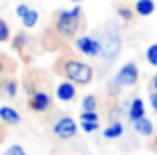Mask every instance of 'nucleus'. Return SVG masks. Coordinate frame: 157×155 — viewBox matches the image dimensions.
Listing matches in <instances>:
<instances>
[{
  "label": "nucleus",
  "instance_id": "1",
  "mask_svg": "<svg viewBox=\"0 0 157 155\" xmlns=\"http://www.w3.org/2000/svg\"><path fill=\"white\" fill-rule=\"evenodd\" d=\"M99 41L103 45V55L101 59L107 64H111L113 60L119 56L121 46H123V38H121V30L115 22H107L105 26L99 30Z\"/></svg>",
  "mask_w": 157,
  "mask_h": 155
},
{
  "label": "nucleus",
  "instance_id": "4",
  "mask_svg": "<svg viewBox=\"0 0 157 155\" xmlns=\"http://www.w3.org/2000/svg\"><path fill=\"white\" fill-rule=\"evenodd\" d=\"M137 81H139L137 64L135 63H125L123 67L113 75L111 81H109V93L115 95V93H119L123 87H133V85H137Z\"/></svg>",
  "mask_w": 157,
  "mask_h": 155
},
{
  "label": "nucleus",
  "instance_id": "2",
  "mask_svg": "<svg viewBox=\"0 0 157 155\" xmlns=\"http://www.w3.org/2000/svg\"><path fill=\"white\" fill-rule=\"evenodd\" d=\"M83 22V10L81 6H73L71 10H59L55 18V30L63 38H75V34Z\"/></svg>",
  "mask_w": 157,
  "mask_h": 155
},
{
  "label": "nucleus",
  "instance_id": "18",
  "mask_svg": "<svg viewBox=\"0 0 157 155\" xmlns=\"http://www.w3.org/2000/svg\"><path fill=\"white\" fill-rule=\"evenodd\" d=\"M81 129L85 133H95L99 131V121H81Z\"/></svg>",
  "mask_w": 157,
  "mask_h": 155
},
{
  "label": "nucleus",
  "instance_id": "20",
  "mask_svg": "<svg viewBox=\"0 0 157 155\" xmlns=\"http://www.w3.org/2000/svg\"><path fill=\"white\" fill-rule=\"evenodd\" d=\"M78 119L81 121H99V113L97 111H81Z\"/></svg>",
  "mask_w": 157,
  "mask_h": 155
},
{
  "label": "nucleus",
  "instance_id": "21",
  "mask_svg": "<svg viewBox=\"0 0 157 155\" xmlns=\"http://www.w3.org/2000/svg\"><path fill=\"white\" fill-rule=\"evenodd\" d=\"M2 155H26V151H24L22 145H16V143H14V145H10Z\"/></svg>",
  "mask_w": 157,
  "mask_h": 155
},
{
  "label": "nucleus",
  "instance_id": "25",
  "mask_svg": "<svg viewBox=\"0 0 157 155\" xmlns=\"http://www.w3.org/2000/svg\"><path fill=\"white\" fill-rule=\"evenodd\" d=\"M153 89H155V91H157V73L153 75Z\"/></svg>",
  "mask_w": 157,
  "mask_h": 155
},
{
  "label": "nucleus",
  "instance_id": "11",
  "mask_svg": "<svg viewBox=\"0 0 157 155\" xmlns=\"http://www.w3.org/2000/svg\"><path fill=\"white\" fill-rule=\"evenodd\" d=\"M135 14L137 16H143V18H147V16H151L153 12H155V0H135Z\"/></svg>",
  "mask_w": 157,
  "mask_h": 155
},
{
  "label": "nucleus",
  "instance_id": "7",
  "mask_svg": "<svg viewBox=\"0 0 157 155\" xmlns=\"http://www.w3.org/2000/svg\"><path fill=\"white\" fill-rule=\"evenodd\" d=\"M28 105H30L33 111H36V113H44V111L51 109L52 99H51V95L44 93V91H34L33 97H30V101H28Z\"/></svg>",
  "mask_w": 157,
  "mask_h": 155
},
{
  "label": "nucleus",
  "instance_id": "13",
  "mask_svg": "<svg viewBox=\"0 0 157 155\" xmlns=\"http://www.w3.org/2000/svg\"><path fill=\"white\" fill-rule=\"evenodd\" d=\"M123 133H125V127H123L121 121H111V123L103 129V137L109 139V141H111V139H119Z\"/></svg>",
  "mask_w": 157,
  "mask_h": 155
},
{
  "label": "nucleus",
  "instance_id": "6",
  "mask_svg": "<svg viewBox=\"0 0 157 155\" xmlns=\"http://www.w3.org/2000/svg\"><path fill=\"white\" fill-rule=\"evenodd\" d=\"M77 131H78L77 121H75L73 117H69V115H63V117H59L55 123H52V133L59 137L60 141L73 139V137L77 135Z\"/></svg>",
  "mask_w": 157,
  "mask_h": 155
},
{
  "label": "nucleus",
  "instance_id": "9",
  "mask_svg": "<svg viewBox=\"0 0 157 155\" xmlns=\"http://www.w3.org/2000/svg\"><path fill=\"white\" fill-rule=\"evenodd\" d=\"M143 117H145V101L141 97H135L129 103V107H127V119L131 123H135V121H139Z\"/></svg>",
  "mask_w": 157,
  "mask_h": 155
},
{
  "label": "nucleus",
  "instance_id": "3",
  "mask_svg": "<svg viewBox=\"0 0 157 155\" xmlns=\"http://www.w3.org/2000/svg\"><path fill=\"white\" fill-rule=\"evenodd\" d=\"M63 75L69 81H73L75 85H89L93 81V77H95V71H93L91 64L83 63V60L69 59L63 64Z\"/></svg>",
  "mask_w": 157,
  "mask_h": 155
},
{
  "label": "nucleus",
  "instance_id": "5",
  "mask_svg": "<svg viewBox=\"0 0 157 155\" xmlns=\"http://www.w3.org/2000/svg\"><path fill=\"white\" fill-rule=\"evenodd\" d=\"M75 48L85 56H91V59H97V56L103 55V45L97 37H89V34H83V37L75 38Z\"/></svg>",
  "mask_w": 157,
  "mask_h": 155
},
{
  "label": "nucleus",
  "instance_id": "19",
  "mask_svg": "<svg viewBox=\"0 0 157 155\" xmlns=\"http://www.w3.org/2000/svg\"><path fill=\"white\" fill-rule=\"evenodd\" d=\"M117 14H119L125 22H131V20H133V10H131V8H123V6H119V8H117Z\"/></svg>",
  "mask_w": 157,
  "mask_h": 155
},
{
  "label": "nucleus",
  "instance_id": "24",
  "mask_svg": "<svg viewBox=\"0 0 157 155\" xmlns=\"http://www.w3.org/2000/svg\"><path fill=\"white\" fill-rule=\"evenodd\" d=\"M28 10H30V8H28L26 4H18V6H16V16H18V18H22Z\"/></svg>",
  "mask_w": 157,
  "mask_h": 155
},
{
  "label": "nucleus",
  "instance_id": "8",
  "mask_svg": "<svg viewBox=\"0 0 157 155\" xmlns=\"http://www.w3.org/2000/svg\"><path fill=\"white\" fill-rule=\"evenodd\" d=\"M75 97H77V87H75L73 81H63L56 85V99L60 101V103H71V101H75Z\"/></svg>",
  "mask_w": 157,
  "mask_h": 155
},
{
  "label": "nucleus",
  "instance_id": "14",
  "mask_svg": "<svg viewBox=\"0 0 157 155\" xmlns=\"http://www.w3.org/2000/svg\"><path fill=\"white\" fill-rule=\"evenodd\" d=\"M20 20H22V26H24V28H33V26H36V22H38V12L30 8Z\"/></svg>",
  "mask_w": 157,
  "mask_h": 155
},
{
  "label": "nucleus",
  "instance_id": "17",
  "mask_svg": "<svg viewBox=\"0 0 157 155\" xmlns=\"http://www.w3.org/2000/svg\"><path fill=\"white\" fill-rule=\"evenodd\" d=\"M10 38V26L6 20L0 18V42H6Z\"/></svg>",
  "mask_w": 157,
  "mask_h": 155
},
{
  "label": "nucleus",
  "instance_id": "22",
  "mask_svg": "<svg viewBox=\"0 0 157 155\" xmlns=\"http://www.w3.org/2000/svg\"><path fill=\"white\" fill-rule=\"evenodd\" d=\"M4 91L8 97H16V93H18V85H16V81H8L4 85Z\"/></svg>",
  "mask_w": 157,
  "mask_h": 155
},
{
  "label": "nucleus",
  "instance_id": "26",
  "mask_svg": "<svg viewBox=\"0 0 157 155\" xmlns=\"http://www.w3.org/2000/svg\"><path fill=\"white\" fill-rule=\"evenodd\" d=\"M2 71H4V64H2V59H0V73H2Z\"/></svg>",
  "mask_w": 157,
  "mask_h": 155
},
{
  "label": "nucleus",
  "instance_id": "10",
  "mask_svg": "<svg viewBox=\"0 0 157 155\" xmlns=\"http://www.w3.org/2000/svg\"><path fill=\"white\" fill-rule=\"evenodd\" d=\"M0 121L4 125H18L20 123V113L14 109V107L2 105L0 107Z\"/></svg>",
  "mask_w": 157,
  "mask_h": 155
},
{
  "label": "nucleus",
  "instance_id": "27",
  "mask_svg": "<svg viewBox=\"0 0 157 155\" xmlns=\"http://www.w3.org/2000/svg\"><path fill=\"white\" fill-rule=\"evenodd\" d=\"M71 2H75V4H78V2H83V0H71Z\"/></svg>",
  "mask_w": 157,
  "mask_h": 155
},
{
  "label": "nucleus",
  "instance_id": "23",
  "mask_svg": "<svg viewBox=\"0 0 157 155\" xmlns=\"http://www.w3.org/2000/svg\"><path fill=\"white\" fill-rule=\"evenodd\" d=\"M149 105H151V109L157 113V91L149 93Z\"/></svg>",
  "mask_w": 157,
  "mask_h": 155
},
{
  "label": "nucleus",
  "instance_id": "12",
  "mask_svg": "<svg viewBox=\"0 0 157 155\" xmlns=\"http://www.w3.org/2000/svg\"><path fill=\"white\" fill-rule=\"evenodd\" d=\"M133 129H135V133H137V135H141V137H151L153 131H155L153 121H151V119H147V117L135 121V123H133Z\"/></svg>",
  "mask_w": 157,
  "mask_h": 155
},
{
  "label": "nucleus",
  "instance_id": "15",
  "mask_svg": "<svg viewBox=\"0 0 157 155\" xmlns=\"http://www.w3.org/2000/svg\"><path fill=\"white\" fill-rule=\"evenodd\" d=\"M81 105H83V111H97L99 101H97V97H95V95H85Z\"/></svg>",
  "mask_w": 157,
  "mask_h": 155
},
{
  "label": "nucleus",
  "instance_id": "16",
  "mask_svg": "<svg viewBox=\"0 0 157 155\" xmlns=\"http://www.w3.org/2000/svg\"><path fill=\"white\" fill-rule=\"evenodd\" d=\"M145 59H147V63L151 64V67H157V42H153V45L147 46V50H145Z\"/></svg>",
  "mask_w": 157,
  "mask_h": 155
}]
</instances>
